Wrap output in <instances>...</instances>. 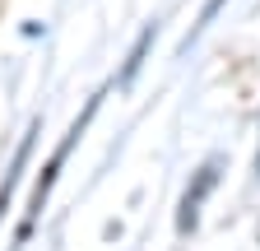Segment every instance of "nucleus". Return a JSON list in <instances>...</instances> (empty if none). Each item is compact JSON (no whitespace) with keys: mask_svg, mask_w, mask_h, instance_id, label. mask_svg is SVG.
<instances>
[{"mask_svg":"<svg viewBox=\"0 0 260 251\" xmlns=\"http://www.w3.org/2000/svg\"><path fill=\"white\" fill-rule=\"evenodd\" d=\"M98 107H103V93H93V98L84 103V112L75 116V125L60 135V144L51 149V159L42 163L38 181H32V196H28V209H23V224H19V233H14V251L32 237V228H38V218H42V209H47V200H51V191H56V181H60V168H65V159H70V149L79 144V135L88 131V121L98 116Z\"/></svg>","mask_w":260,"mask_h":251,"instance_id":"nucleus-1","label":"nucleus"},{"mask_svg":"<svg viewBox=\"0 0 260 251\" xmlns=\"http://www.w3.org/2000/svg\"><path fill=\"white\" fill-rule=\"evenodd\" d=\"M218 172H223V159H218V153H209V159L190 172V181L181 186V200H177V237H190L195 228H200V209H205V200L214 196Z\"/></svg>","mask_w":260,"mask_h":251,"instance_id":"nucleus-2","label":"nucleus"},{"mask_svg":"<svg viewBox=\"0 0 260 251\" xmlns=\"http://www.w3.org/2000/svg\"><path fill=\"white\" fill-rule=\"evenodd\" d=\"M38 135H42V121H32L28 131L19 135V149H14V159H10V168H5V181H0V218H5L14 191H19V181H23V168H28V159H32V144H38Z\"/></svg>","mask_w":260,"mask_h":251,"instance_id":"nucleus-3","label":"nucleus"},{"mask_svg":"<svg viewBox=\"0 0 260 251\" xmlns=\"http://www.w3.org/2000/svg\"><path fill=\"white\" fill-rule=\"evenodd\" d=\"M153 42H158V19H149L140 33H135V42H130V51H125V66H121V75H116V88H130V84H135V75L144 70Z\"/></svg>","mask_w":260,"mask_h":251,"instance_id":"nucleus-4","label":"nucleus"},{"mask_svg":"<svg viewBox=\"0 0 260 251\" xmlns=\"http://www.w3.org/2000/svg\"><path fill=\"white\" fill-rule=\"evenodd\" d=\"M223 10H228V0H205V5H200V19H195V28L186 33V42H181V51H190V42L200 38V33H205V28H209V23H214Z\"/></svg>","mask_w":260,"mask_h":251,"instance_id":"nucleus-5","label":"nucleus"},{"mask_svg":"<svg viewBox=\"0 0 260 251\" xmlns=\"http://www.w3.org/2000/svg\"><path fill=\"white\" fill-rule=\"evenodd\" d=\"M255 177H260V144H255Z\"/></svg>","mask_w":260,"mask_h":251,"instance_id":"nucleus-6","label":"nucleus"}]
</instances>
